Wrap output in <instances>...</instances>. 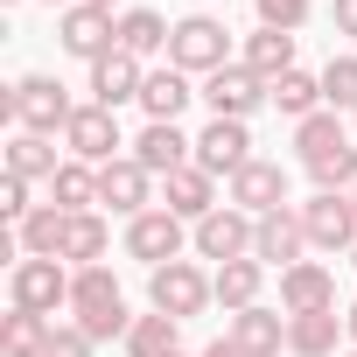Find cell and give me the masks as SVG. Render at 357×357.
Instances as JSON below:
<instances>
[{
  "instance_id": "obj_1",
  "label": "cell",
  "mask_w": 357,
  "mask_h": 357,
  "mask_svg": "<svg viewBox=\"0 0 357 357\" xmlns=\"http://www.w3.org/2000/svg\"><path fill=\"white\" fill-rule=\"evenodd\" d=\"M70 315H77V329H84L91 343H112V336L126 343V329H133L112 266H77V273H70Z\"/></svg>"
},
{
  "instance_id": "obj_2",
  "label": "cell",
  "mask_w": 357,
  "mask_h": 357,
  "mask_svg": "<svg viewBox=\"0 0 357 357\" xmlns=\"http://www.w3.org/2000/svg\"><path fill=\"white\" fill-rule=\"evenodd\" d=\"M0 119H15L22 133H63L70 119H77V105H70V91L56 84V77H22L8 98H0Z\"/></svg>"
},
{
  "instance_id": "obj_3",
  "label": "cell",
  "mask_w": 357,
  "mask_h": 357,
  "mask_svg": "<svg viewBox=\"0 0 357 357\" xmlns=\"http://www.w3.org/2000/svg\"><path fill=\"white\" fill-rule=\"evenodd\" d=\"M168 63L183 70V77H211V70H225V63H231V36H225V22H218V15H183V22H175V36H168Z\"/></svg>"
},
{
  "instance_id": "obj_4",
  "label": "cell",
  "mask_w": 357,
  "mask_h": 357,
  "mask_svg": "<svg viewBox=\"0 0 357 357\" xmlns=\"http://www.w3.org/2000/svg\"><path fill=\"white\" fill-rule=\"evenodd\" d=\"M147 301H154L161 315H175V322H190V315H204V308L218 301V287H211V273H204L197 259H168V266L147 273Z\"/></svg>"
},
{
  "instance_id": "obj_5",
  "label": "cell",
  "mask_w": 357,
  "mask_h": 357,
  "mask_svg": "<svg viewBox=\"0 0 357 357\" xmlns=\"http://www.w3.org/2000/svg\"><path fill=\"white\" fill-rule=\"evenodd\" d=\"M252 231H259V218H245L238 204H218L204 225H190V245H197V259L231 266V259H252Z\"/></svg>"
},
{
  "instance_id": "obj_6",
  "label": "cell",
  "mask_w": 357,
  "mask_h": 357,
  "mask_svg": "<svg viewBox=\"0 0 357 357\" xmlns=\"http://www.w3.org/2000/svg\"><path fill=\"white\" fill-rule=\"evenodd\" d=\"M183 238H190V225L175 218L168 204H154V211H140V218H126V252L154 273V266H168V259H183Z\"/></svg>"
},
{
  "instance_id": "obj_7",
  "label": "cell",
  "mask_w": 357,
  "mask_h": 357,
  "mask_svg": "<svg viewBox=\"0 0 357 357\" xmlns=\"http://www.w3.org/2000/svg\"><path fill=\"white\" fill-rule=\"evenodd\" d=\"M8 301L29 308V315H56V308H70V273H63V259H15Z\"/></svg>"
},
{
  "instance_id": "obj_8",
  "label": "cell",
  "mask_w": 357,
  "mask_h": 357,
  "mask_svg": "<svg viewBox=\"0 0 357 357\" xmlns=\"http://www.w3.org/2000/svg\"><path fill=\"white\" fill-rule=\"evenodd\" d=\"M56 43H63V56H77V63H98V56H112L119 50V22L105 15V8H63L56 15Z\"/></svg>"
},
{
  "instance_id": "obj_9",
  "label": "cell",
  "mask_w": 357,
  "mask_h": 357,
  "mask_svg": "<svg viewBox=\"0 0 357 357\" xmlns=\"http://www.w3.org/2000/svg\"><path fill=\"white\" fill-rule=\"evenodd\" d=\"M204 105H211V119H252L259 105H266V84L245 70V63H225V70H211L204 77V91H197Z\"/></svg>"
},
{
  "instance_id": "obj_10",
  "label": "cell",
  "mask_w": 357,
  "mask_h": 357,
  "mask_svg": "<svg viewBox=\"0 0 357 357\" xmlns=\"http://www.w3.org/2000/svg\"><path fill=\"white\" fill-rule=\"evenodd\" d=\"M63 147H70V161H91V168H105V161H119V112H105V105H77V119L63 126Z\"/></svg>"
},
{
  "instance_id": "obj_11",
  "label": "cell",
  "mask_w": 357,
  "mask_h": 357,
  "mask_svg": "<svg viewBox=\"0 0 357 357\" xmlns=\"http://www.w3.org/2000/svg\"><path fill=\"white\" fill-rule=\"evenodd\" d=\"M301 231H308V245L315 252H350L357 245V204L350 197H308L301 204Z\"/></svg>"
},
{
  "instance_id": "obj_12",
  "label": "cell",
  "mask_w": 357,
  "mask_h": 357,
  "mask_svg": "<svg viewBox=\"0 0 357 357\" xmlns=\"http://www.w3.org/2000/svg\"><path fill=\"white\" fill-rule=\"evenodd\" d=\"M133 161H140L147 175H161V183H168L175 168H190V161H197V140L175 126V119H147L140 140H133Z\"/></svg>"
},
{
  "instance_id": "obj_13",
  "label": "cell",
  "mask_w": 357,
  "mask_h": 357,
  "mask_svg": "<svg viewBox=\"0 0 357 357\" xmlns=\"http://www.w3.org/2000/svg\"><path fill=\"white\" fill-rule=\"evenodd\" d=\"M245 161H252V133H245V119H211V126L197 133V168H204V175H225V183H231Z\"/></svg>"
},
{
  "instance_id": "obj_14",
  "label": "cell",
  "mask_w": 357,
  "mask_h": 357,
  "mask_svg": "<svg viewBox=\"0 0 357 357\" xmlns=\"http://www.w3.org/2000/svg\"><path fill=\"white\" fill-rule=\"evenodd\" d=\"M98 204H112L119 218H140V211H154V175H147L133 154L105 161V168H98Z\"/></svg>"
},
{
  "instance_id": "obj_15",
  "label": "cell",
  "mask_w": 357,
  "mask_h": 357,
  "mask_svg": "<svg viewBox=\"0 0 357 357\" xmlns=\"http://www.w3.org/2000/svg\"><path fill=\"white\" fill-rule=\"evenodd\" d=\"M231 204L245 211V218H266V211H287V168L280 161H245L238 175H231Z\"/></svg>"
},
{
  "instance_id": "obj_16",
  "label": "cell",
  "mask_w": 357,
  "mask_h": 357,
  "mask_svg": "<svg viewBox=\"0 0 357 357\" xmlns=\"http://www.w3.org/2000/svg\"><path fill=\"white\" fill-rule=\"evenodd\" d=\"M301 252H308L301 211H266V218H259V231H252V259L287 273V266H301Z\"/></svg>"
},
{
  "instance_id": "obj_17",
  "label": "cell",
  "mask_w": 357,
  "mask_h": 357,
  "mask_svg": "<svg viewBox=\"0 0 357 357\" xmlns=\"http://www.w3.org/2000/svg\"><path fill=\"white\" fill-rule=\"evenodd\" d=\"M140 84H147V70H140V56H126V50H112V56H98L91 63V105H105V112H119L126 98H140Z\"/></svg>"
},
{
  "instance_id": "obj_18",
  "label": "cell",
  "mask_w": 357,
  "mask_h": 357,
  "mask_svg": "<svg viewBox=\"0 0 357 357\" xmlns=\"http://www.w3.org/2000/svg\"><path fill=\"white\" fill-rule=\"evenodd\" d=\"M280 308L287 315H315V308H336V273L322 259H301L280 273Z\"/></svg>"
},
{
  "instance_id": "obj_19",
  "label": "cell",
  "mask_w": 357,
  "mask_h": 357,
  "mask_svg": "<svg viewBox=\"0 0 357 357\" xmlns=\"http://www.w3.org/2000/svg\"><path fill=\"white\" fill-rule=\"evenodd\" d=\"M161 204H168L175 218H183V225H204V218L218 211V175H204L197 161H190V168H175V175H168V197H161Z\"/></svg>"
},
{
  "instance_id": "obj_20",
  "label": "cell",
  "mask_w": 357,
  "mask_h": 357,
  "mask_svg": "<svg viewBox=\"0 0 357 357\" xmlns=\"http://www.w3.org/2000/svg\"><path fill=\"white\" fill-rule=\"evenodd\" d=\"M63 231H70V211L36 204V211L15 225V245H22V259H63Z\"/></svg>"
},
{
  "instance_id": "obj_21",
  "label": "cell",
  "mask_w": 357,
  "mask_h": 357,
  "mask_svg": "<svg viewBox=\"0 0 357 357\" xmlns=\"http://www.w3.org/2000/svg\"><path fill=\"white\" fill-rule=\"evenodd\" d=\"M225 336H231L245 357H280V350H287V315H273V308H238Z\"/></svg>"
},
{
  "instance_id": "obj_22",
  "label": "cell",
  "mask_w": 357,
  "mask_h": 357,
  "mask_svg": "<svg viewBox=\"0 0 357 357\" xmlns=\"http://www.w3.org/2000/svg\"><path fill=\"white\" fill-rule=\"evenodd\" d=\"M336 336H350L336 308H315V315H287V350H294V357H336Z\"/></svg>"
},
{
  "instance_id": "obj_23",
  "label": "cell",
  "mask_w": 357,
  "mask_h": 357,
  "mask_svg": "<svg viewBox=\"0 0 357 357\" xmlns=\"http://www.w3.org/2000/svg\"><path fill=\"white\" fill-rule=\"evenodd\" d=\"M259 84H273V77H287L294 70V36H280V29H259V36H245V56H238Z\"/></svg>"
},
{
  "instance_id": "obj_24",
  "label": "cell",
  "mask_w": 357,
  "mask_h": 357,
  "mask_svg": "<svg viewBox=\"0 0 357 357\" xmlns=\"http://www.w3.org/2000/svg\"><path fill=\"white\" fill-rule=\"evenodd\" d=\"M190 98H197V91H190V77L175 70V63H168V70H147V84H140V112H147V119H183Z\"/></svg>"
},
{
  "instance_id": "obj_25",
  "label": "cell",
  "mask_w": 357,
  "mask_h": 357,
  "mask_svg": "<svg viewBox=\"0 0 357 357\" xmlns=\"http://www.w3.org/2000/svg\"><path fill=\"white\" fill-rule=\"evenodd\" d=\"M56 147H50V133H15L8 140V175H22V183H56Z\"/></svg>"
},
{
  "instance_id": "obj_26",
  "label": "cell",
  "mask_w": 357,
  "mask_h": 357,
  "mask_svg": "<svg viewBox=\"0 0 357 357\" xmlns=\"http://www.w3.org/2000/svg\"><path fill=\"white\" fill-rule=\"evenodd\" d=\"M211 287H218V301L238 315V308H259V287H266V266L259 259H231V266H218L211 273Z\"/></svg>"
},
{
  "instance_id": "obj_27",
  "label": "cell",
  "mask_w": 357,
  "mask_h": 357,
  "mask_svg": "<svg viewBox=\"0 0 357 357\" xmlns=\"http://www.w3.org/2000/svg\"><path fill=\"white\" fill-rule=\"evenodd\" d=\"M168 36H175V22H161L154 8H126L119 15V50L126 56H154V50H168Z\"/></svg>"
},
{
  "instance_id": "obj_28",
  "label": "cell",
  "mask_w": 357,
  "mask_h": 357,
  "mask_svg": "<svg viewBox=\"0 0 357 357\" xmlns=\"http://www.w3.org/2000/svg\"><path fill=\"white\" fill-rule=\"evenodd\" d=\"M308 168V183L322 190V197H350L357 190V147L343 140V147H329V154H315V161H301Z\"/></svg>"
},
{
  "instance_id": "obj_29",
  "label": "cell",
  "mask_w": 357,
  "mask_h": 357,
  "mask_svg": "<svg viewBox=\"0 0 357 357\" xmlns=\"http://www.w3.org/2000/svg\"><path fill=\"white\" fill-rule=\"evenodd\" d=\"M50 204L70 211V218L91 211V204H98V168H91V161H63V168H56V183H50Z\"/></svg>"
},
{
  "instance_id": "obj_30",
  "label": "cell",
  "mask_w": 357,
  "mask_h": 357,
  "mask_svg": "<svg viewBox=\"0 0 357 357\" xmlns=\"http://www.w3.org/2000/svg\"><path fill=\"white\" fill-rule=\"evenodd\" d=\"M50 315H29V308H15L8 322H0V357H43L50 350Z\"/></svg>"
},
{
  "instance_id": "obj_31",
  "label": "cell",
  "mask_w": 357,
  "mask_h": 357,
  "mask_svg": "<svg viewBox=\"0 0 357 357\" xmlns=\"http://www.w3.org/2000/svg\"><path fill=\"white\" fill-rule=\"evenodd\" d=\"M175 329H183V322H175V315H133V329H126V357H175V350H183V343H175Z\"/></svg>"
},
{
  "instance_id": "obj_32",
  "label": "cell",
  "mask_w": 357,
  "mask_h": 357,
  "mask_svg": "<svg viewBox=\"0 0 357 357\" xmlns=\"http://www.w3.org/2000/svg\"><path fill=\"white\" fill-rule=\"evenodd\" d=\"M266 98H273V105H280V112L301 126L308 112H322V77H308V70H287V77H273V84H266Z\"/></svg>"
},
{
  "instance_id": "obj_33",
  "label": "cell",
  "mask_w": 357,
  "mask_h": 357,
  "mask_svg": "<svg viewBox=\"0 0 357 357\" xmlns=\"http://www.w3.org/2000/svg\"><path fill=\"white\" fill-rule=\"evenodd\" d=\"M105 245H112L105 218H98V211H77V218H70V231H63V259H77V266H98V259H105Z\"/></svg>"
},
{
  "instance_id": "obj_34",
  "label": "cell",
  "mask_w": 357,
  "mask_h": 357,
  "mask_svg": "<svg viewBox=\"0 0 357 357\" xmlns=\"http://www.w3.org/2000/svg\"><path fill=\"white\" fill-rule=\"evenodd\" d=\"M294 147H301V161H315V154H329V147H343V119L322 105V112H308L301 126H294Z\"/></svg>"
},
{
  "instance_id": "obj_35",
  "label": "cell",
  "mask_w": 357,
  "mask_h": 357,
  "mask_svg": "<svg viewBox=\"0 0 357 357\" xmlns=\"http://www.w3.org/2000/svg\"><path fill=\"white\" fill-rule=\"evenodd\" d=\"M322 105L329 112H357V56H329L322 63Z\"/></svg>"
},
{
  "instance_id": "obj_36",
  "label": "cell",
  "mask_w": 357,
  "mask_h": 357,
  "mask_svg": "<svg viewBox=\"0 0 357 357\" xmlns=\"http://www.w3.org/2000/svg\"><path fill=\"white\" fill-rule=\"evenodd\" d=\"M252 8H259V29H280V36L308 22V0H252Z\"/></svg>"
},
{
  "instance_id": "obj_37",
  "label": "cell",
  "mask_w": 357,
  "mask_h": 357,
  "mask_svg": "<svg viewBox=\"0 0 357 357\" xmlns=\"http://www.w3.org/2000/svg\"><path fill=\"white\" fill-rule=\"evenodd\" d=\"M43 357H91V336H84L77 322H56V329H50V350H43Z\"/></svg>"
},
{
  "instance_id": "obj_38",
  "label": "cell",
  "mask_w": 357,
  "mask_h": 357,
  "mask_svg": "<svg viewBox=\"0 0 357 357\" xmlns=\"http://www.w3.org/2000/svg\"><path fill=\"white\" fill-rule=\"evenodd\" d=\"M36 204H29V183H22V175H8V183H0V218H8V225H22Z\"/></svg>"
},
{
  "instance_id": "obj_39",
  "label": "cell",
  "mask_w": 357,
  "mask_h": 357,
  "mask_svg": "<svg viewBox=\"0 0 357 357\" xmlns=\"http://www.w3.org/2000/svg\"><path fill=\"white\" fill-rule=\"evenodd\" d=\"M329 15H336V36H357V0H336Z\"/></svg>"
},
{
  "instance_id": "obj_40",
  "label": "cell",
  "mask_w": 357,
  "mask_h": 357,
  "mask_svg": "<svg viewBox=\"0 0 357 357\" xmlns=\"http://www.w3.org/2000/svg\"><path fill=\"white\" fill-rule=\"evenodd\" d=\"M204 357H245V350H238V343H231V336H218V343H211V350H204Z\"/></svg>"
},
{
  "instance_id": "obj_41",
  "label": "cell",
  "mask_w": 357,
  "mask_h": 357,
  "mask_svg": "<svg viewBox=\"0 0 357 357\" xmlns=\"http://www.w3.org/2000/svg\"><path fill=\"white\" fill-rule=\"evenodd\" d=\"M343 329H350V350H357V301H350V315H343Z\"/></svg>"
},
{
  "instance_id": "obj_42",
  "label": "cell",
  "mask_w": 357,
  "mask_h": 357,
  "mask_svg": "<svg viewBox=\"0 0 357 357\" xmlns=\"http://www.w3.org/2000/svg\"><path fill=\"white\" fill-rule=\"evenodd\" d=\"M84 8H105V15H112V8H119V0H84Z\"/></svg>"
},
{
  "instance_id": "obj_43",
  "label": "cell",
  "mask_w": 357,
  "mask_h": 357,
  "mask_svg": "<svg viewBox=\"0 0 357 357\" xmlns=\"http://www.w3.org/2000/svg\"><path fill=\"white\" fill-rule=\"evenodd\" d=\"M50 8H77V0H50Z\"/></svg>"
},
{
  "instance_id": "obj_44",
  "label": "cell",
  "mask_w": 357,
  "mask_h": 357,
  "mask_svg": "<svg viewBox=\"0 0 357 357\" xmlns=\"http://www.w3.org/2000/svg\"><path fill=\"white\" fill-rule=\"evenodd\" d=\"M0 8H15V0H0Z\"/></svg>"
},
{
  "instance_id": "obj_45",
  "label": "cell",
  "mask_w": 357,
  "mask_h": 357,
  "mask_svg": "<svg viewBox=\"0 0 357 357\" xmlns=\"http://www.w3.org/2000/svg\"><path fill=\"white\" fill-rule=\"evenodd\" d=\"M350 204H357V190H350Z\"/></svg>"
},
{
  "instance_id": "obj_46",
  "label": "cell",
  "mask_w": 357,
  "mask_h": 357,
  "mask_svg": "<svg viewBox=\"0 0 357 357\" xmlns=\"http://www.w3.org/2000/svg\"><path fill=\"white\" fill-rule=\"evenodd\" d=\"M350 126H357V112H350Z\"/></svg>"
},
{
  "instance_id": "obj_47",
  "label": "cell",
  "mask_w": 357,
  "mask_h": 357,
  "mask_svg": "<svg viewBox=\"0 0 357 357\" xmlns=\"http://www.w3.org/2000/svg\"><path fill=\"white\" fill-rule=\"evenodd\" d=\"M350 259H357V245H350Z\"/></svg>"
},
{
  "instance_id": "obj_48",
  "label": "cell",
  "mask_w": 357,
  "mask_h": 357,
  "mask_svg": "<svg viewBox=\"0 0 357 357\" xmlns=\"http://www.w3.org/2000/svg\"><path fill=\"white\" fill-rule=\"evenodd\" d=\"M343 357H357V350H343Z\"/></svg>"
},
{
  "instance_id": "obj_49",
  "label": "cell",
  "mask_w": 357,
  "mask_h": 357,
  "mask_svg": "<svg viewBox=\"0 0 357 357\" xmlns=\"http://www.w3.org/2000/svg\"><path fill=\"white\" fill-rule=\"evenodd\" d=\"M175 357H183V350H175Z\"/></svg>"
}]
</instances>
